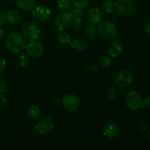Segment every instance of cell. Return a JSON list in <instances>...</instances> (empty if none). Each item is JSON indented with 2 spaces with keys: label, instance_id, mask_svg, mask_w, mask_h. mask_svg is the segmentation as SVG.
Wrapping results in <instances>:
<instances>
[{
  "label": "cell",
  "instance_id": "6da1fadb",
  "mask_svg": "<svg viewBox=\"0 0 150 150\" xmlns=\"http://www.w3.org/2000/svg\"><path fill=\"white\" fill-rule=\"evenodd\" d=\"M4 46L7 51L13 54H18L26 47V39L19 32L9 33L4 38Z\"/></svg>",
  "mask_w": 150,
  "mask_h": 150
},
{
  "label": "cell",
  "instance_id": "7a4b0ae2",
  "mask_svg": "<svg viewBox=\"0 0 150 150\" xmlns=\"http://www.w3.org/2000/svg\"><path fill=\"white\" fill-rule=\"evenodd\" d=\"M98 32L106 40H114L117 36V29L116 25L110 21H104L98 24Z\"/></svg>",
  "mask_w": 150,
  "mask_h": 150
},
{
  "label": "cell",
  "instance_id": "3957f363",
  "mask_svg": "<svg viewBox=\"0 0 150 150\" xmlns=\"http://www.w3.org/2000/svg\"><path fill=\"white\" fill-rule=\"evenodd\" d=\"M73 20L71 13L67 11H62L59 13L56 18V26L59 31H66L71 27Z\"/></svg>",
  "mask_w": 150,
  "mask_h": 150
},
{
  "label": "cell",
  "instance_id": "277c9868",
  "mask_svg": "<svg viewBox=\"0 0 150 150\" xmlns=\"http://www.w3.org/2000/svg\"><path fill=\"white\" fill-rule=\"evenodd\" d=\"M142 98L136 91H130L127 94L125 98V104L131 111H137L142 108Z\"/></svg>",
  "mask_w": 150,
  "mask_h": 150
},
{
  "label": "cell",
  "instance_id": "5b68a950",
  "mask_svg": "<svg viewBox=\"0 0 150 150\" xmlns=\"http://www.w3.org/2000/svg\"><path fill=\"white\" fill-rule=\"evenodd\" d=\"M114 10L121 16H127L133 13L134 4L132 0H117L114 2Z\"/></svg>",
  "mask_w": 150,
  "mask_h": 150
},
{
  "label": "cell",
  "instance_id": "8992f818",
  "mask_svg": "<svg viewBox=\"0 0 150 150\" xmlns=\"http://www.w3.org/2000/svg\"><path fill=\"white\" fill-rule=\"evenodd\" d=\"M22 35L27 40H35L39 37L40 29L36 23L32 21H29L23 25L22 29Z\"/></svg>",
  "mask_w": 150,
  "mask_h": 150
},
{
  "label": "cell",
  "instance_id": "52a82bcc",
  "mask_svg": "<svg viewBox=\"0 0 150 150\" xmlns=\"http://www.w3.org/2000/svg\"><path fill=\"white\" fill-rule=\"evenodd\" d=\"M61 103L66 111L73 112L79 108L80 100L74 94H67L62 98Z\"/></svg>",
  "mask_w": 150,
  "mask_h": 150
},
{
  "label": "cell",
  "instance_id": "ba28073f",
  "mask_svg": "<svg viewBox=\"0 0 150 150\" xmlns=\"http://www.w3.org/2000/svg\"><path fill=\"white\" fill-rule=\"evenodd\" d=\"M133 76L128 70H122L117 73L115 78V83L120 88H125L132 83Z\"/></svg>",
  "mask_w": 150,
  "mask_h": 150
},
{
  "label": "cell",
  "instance_id": "9c48e42d",
  "mask_svg": "<svg viewBox=\"0 0 150 150\" xmlns=\"http://www.w3.org/2000/svg\"><path fill=\"white\" fill-rule=\"evenodd\" d=\"M55 123L54 121L50 117H45L42 119L35 125V129L39 133L42 135L49 134L54 129Z\"/></svg>",
  "mask_w": 150,
  "mask_h": 150
},
{
  "label": "cell",
  "instance_id": "30bf717a",
  "mask_svg": "<svg viewBox=\"0 0 150 150\" xmlns=\"http://www.w3.org/2000/svg\"><path fill=\"white\" fill-rule=\"evenodd\" d=\"M25 48L29 57L33 58H38L44 54L43 45L36 40L30 41L26 44Z\"/></svg>",
  "mask_w": 150,
  "mask_h": 150
},
{
  "label": "cell",
  "instance_id": "8fae6325",
  "mask_svg": "<svg viewBox=\"0 0 150 150\" xmlns=\"http://www.w3.org/2000/svg\"><path fill=\"white\" fill-rule=\"evenodd\" d=\"M32 16L40 21H45L49 18L51 12L48 7L44 5H39L32 10Z\"/></svg>",
  "mask_w": 150,
  "mask_h": 150
},
{
  "label": "cell",
  "instance_id": "7c38bea8",
  "mask_svg": "<svg viewBox=\"0 0 150 150\" xmlns=\"http://www.w3.org/2000/svg\"><path fill=\"white\" fill-rule=\"evenodd\" d=\"M123 50L122 44L117 40H111L107 47V53L111 57H117L120 55Z\"/></svg>",
  "mask_w": 150,
  "mask_h": 150
},
{
  "label": "cell",
  "instance_id": "4fadbf2b",
  "mask_svg": "<svg viewBox=\"0 0 150 150\" xmlns=\"http://www.w3.org/2000/svg\"><path fill=\"white\" fill-rule=\"evenodd\" d=\"M86 16L89 23L99 24L102 21V12L98 7H92L89 9L86 13Z\"/></svg>",
  "mask_w": 150,
  "mask_h": 150
},
{
  "label": "cell",
  "instance_id": "5bb4252c",
  "mask_svg": "<svg viewBox=\"0 0 150 150\" xmlns=\"http://www.w3.org/2000/svg\"><path fill=\"white\" fill-rule=\"evenodd\" d=\"M70 45L73 49L79 52H84L87 50L88 45L85 39L81 37H75L70 40Z\"/></svg>",
  "mask_w": 150,
  "mask_h": 150
},
{
  "label": "cell",
  "instance_id": "9a60e30c",
  "mask_svg": "<svg viewBox=\"0 0 150 150\" xmlns=\"http://www.w3.org/2000/svg\"><path fill=\"white\" fill-rule=\"evenodd\" d=\"M120 128L114 122H108L105 125L103 129V135L108 139H112L118 135Z\"/></svg>",
  "mask_w": 150,
  "mask_h": 150
},
{
  "label": "cell",
  "instance_id": "2e32d148",
  "mask_svg": "<svg viewBox=\"0 0 150 150\" xmlns=\"http://www.w3.org/2000/svg\"><path fill=\"white\" fill-rule=\"evenodd\" d=\"M7 16V23L11 25H16L21 21V14L18 10H10L6 13Z\"/></svg>",
  "mask_w": 150,
  "mask_h": 150
},
{
  "label": "cell",
  "instance_id": "e0dca14e",
  "mask_svg": "<svg viewBox=\"0 0 150 150\" xmlns=\"http://www.w3.org/2000/svg\"><path fill=\"white\" fill-rule=\"evenodd\" d=\"M98 32V24L89 23L85 27L84 35L89 40H93Z\"/></svg>",
  "mask_w": 150,
  "mask_h": 150
},
{
  "label": "cell",
  "instance_id": "ac0fdd59",
  "mask_svg": "<svg viewBox=\"0 0 150 150\" xmlns=\"http://www.w3.org/2000/svg\"><path fill=\"white\" fill-rule=\"evenodd\" d=\"M16 62H17L18 66L21 68H26L27 67H29V64H30V57L29 56V54H26V53H21L18 56Z\"/></svg>",
  "mask_w": 150,
  "mask_h": 150
},
{
  "label": "cell",
  "instance_id": "d6986e66",
  "mask_svg": "<svg viewBox=\"0 0 150 150\" xmlns=\"http://www.w3.org/2000/svg\"><path fill=\"white\" fill-rule=\"evenodd\" d=\"M36 4V0H18V6L23 11L32 10Z\"/></svg>",
  "mask_w": 150,
  "mask_h": 150
},
{
  "label": "cell",
  "instance_id": "ffe728a7",
  "mask_svg": "<svg viewBox=\"0 0 150 150\" xmlns=\"http://www.w3.org/2000/svg\"><path fill=\"white\" fill-rule=\"evenodd\" d=\"M28 117L33 121H36L40 117V109L38 105H32L28 108Z\"/></svg>",
  "mask_w": 150,
  "mask_h": 150
},
{
  "label": "cell",
  "instance_id": "44dd1931",
  "mask_svg": "<svg viewBox=\"0 0 150 150\" xmlns=\"http://www.w3.org/2000/svg\"><path fill=\"white\" fill-rule=\"evenodd\" d=\"M57 39L59 43L63 44V45H67L70 42V35L65 32V31H59L57 33Z\"/></svg>",
  "mask_w": 150,
  "mask_h": 150
},
{
  "label": "cell",
  "instance_id": "7402d4cb",
  "mask_svg": "<svg viewBox=\"0 0 150 150\" xmlns=\"http://www.w3.org/2000/svg\"><path fill=\"white\" fill-rule=\"evenodd\" d=\"M73 5L74 8L81 10H85L89 5V0H73Z\"/></svg>",
  "mask_w": 150,
  "mask_h": 150
},
{
  "label": "cell",
  "instance_id": "603a6c76",
  "mask_svg": "<svg viewBox=\"0 0 150 150\" xmlns=\"http://www.w3.org/2000/svg\"><path fill=\"white\" fill-rule=\"evenodd\" d=\"M119 95H120V92H119L118 88L114 86L108 88V91H107V97L110 100L117 99L118 98Z\"/></svg>",
  "mask_w": 150,
  "mask_h": 150
},
{
  "label": "cell",
  "instance_id": "cb8c5ba5",
  "mask_svg": "<svg viewBox=\"0 0 150 150\" xmlns=\"http://www.w3.org/2000/svg\"><path fill=\"white\" fill-rule=\"evenodd\" d=\"M102 8L105 13H112L113 12L115 11V10H114V1H113L112 0L105 1V2L103 4Z\"/></svg>",
  "mask_w": 150,
  "mask_h": 150
},
{
  "label": "cell",
  "instance_id": "d4e9b609",
  "mask_svg": "<svg viewBox=\"0 0 150 150\" xmlns=\"http://www.w3.org/2000/svg\"><path fill=\"white\" fill-rule=\"evenodd\" d=\"M70 13H71L72 17H73V19H82L83 20L85 18V16H86V13L84 12V10H78V9L76 8L72 10Z\"/></svg>",
  "mask_w": 150,
  "mask_h": 150
},
{
  "label": "cell",
  "instance_id": "484cf974",
  "mask_svg": "<svg viewBox=\"0 0 150 150\" xmlns=\"http://www.w3.org/2000/svg\"><path fill=\"white\" fill-rule=\"evenodd\" d=\"M98 62L103 67H108L111 65V59L108 56L102 55L98 59Z\"/></svg>",
  "mask_w": 150,
  "mask_h": 150
},
{
  "label": "cell",
  "instance_id": "4316f807",
  "mask_svg": "<svg viewBox=\"0 0 150 150\" xmlns=\"http://www.w3.org/2000/svg\"><path fill=\"white\" fill-rule=\"evenodd\" d=\"M58 6L63 10H67L70 9L73 2L72 0H58Z\"/></svg>",
  "mask_w": 150,
  "mask_h": 150
},
{
  "label": "cell",
  "instance_id": "83f0119b",
  "mask_svg": "<svg viewBox=\"0 0 150 150\" xmlns=\"http://www.w3.org/2000/svg\"><path fill=\"white\" fill-rule=\"evenodd\" d=\"M71 26L73 30L76 32H79L83 26V20L82 19H73Z\"/></svg>",
  "mask_w": 150,
  "mask_h": 150
},
{
  "label": "cell",
  "instance_id": "f1b7e54d",
  "mask_svg": "<svg viewBox=\"0 0 150 150\" xmlns=\"http://www.w3.org/2000/svg\"><path fill=\"white\" fill-rule=\"evenodd\" d=\"M7 23V16L6 13L3 10H0V26L5 24Z\"/></svg>",
  "mask_w": 150,
  "mask_h": 150
},
{
  "label": "cell",
  "instance_id": "f546056e",
  "mask_svg": "<svg viewBox=\"0 0 150 150\" xmlns=\"http://www.w3.org/2000/svg\"><path fill=\"white\" fill-rule=\"evenodd\" d=\"M86 69L87 70L88 72H89L90 73H96L98 69L97 67L93 64H87L86 65Z\"/></svg>",
  "mask_w": 150,
  "mask_h": 150
},
{
  "label": "cell",
  "instance_id": "4dcf8cb0",
  "mask_svg": "<svg viewBox=\"0 0 150 150\" xmlns=\"http://www.w3.org/2000/svg\"><path fill=\"white\" fill-rule=\"evenodd\" d=\"M49 102H50V103L51 104V105H55V106H56V105H58L59 104L61 103V100H60L59 98H57V97L53 96V97H51V98H50Z\"/></svg>",
  "mask_w": 150,
  "mask_h": 150
},
{
  "label": "cell",
  "instance_id": "1f68e13d",
  "mask_svg": "<svg viewBox=\"0 0 150 150\" xmlns=\"http://www.w3.org/2000/svg\"><path fill=\"white\" fill-rule=\"evenodd\" d=\"M7 103H8V100L7 98L3 94H1L0 95V107H5L7 105Z\"/></svg>",
  "mask_w": 150,
  "mask_h": 150
},
{
  "label": "cell",
  "instance_id": "d6a6232c",
  "mask_svg": "<svg viewBox=\"0 0 150 150\" xmlns=\"http://www.w3.org/2000/svg\"><path fill=\"white\" fill-rule=\"evenodd\" d=\"M6 86H7V84H6L5 81L0 78V95L4 93L6 89Z\"/></svg>",
  "mask_w": 150,
  "mask_h": 150
},
{
  "label": "cell",
  "instance_id": "836d02e7",
  "mask_svg": "<svg viewBox=\"0 0 150 150\" xmlns=\"http://www.w3.org/2000/svg\"><path fill=\"white\" fill-rule=\"evenodd\" d=\"M6 64H7V62L5 59L0 57V73L4 71L6 67Z\"/></svg>",
  "mask_w": 150,
  "mask_h": 150
},
{
  "label": "cell",
  "instance_id": "e575fe53",
  "mask_svg": "<svg viewBox=\"0 0 150 150\" xmlns=\"http://www.w3.org/2000/svg\"><path fill=\"white\" fill-rule=\"evenodd\" d=\"M142 108H150V96L147 97V98H146V99L142 102Z\"/></svg>",
  "mask_w": 150,
  "mask_h": 150
},
{
  "label": "cell",
  "instance_id": "d590c367",
  "mask_svg": "<svg viewBox=\"0 0 150 150\" xmlns=\"http://www.w3.org/2000/svg\"><path fill=\"white\" fill-rule=\"evenodd\" d=\"M4 38V31L1 27H0V41Z\"/></svg>",
  "mask_w": 150,
  "mask_h": 150
},
{
  "label": "cell",
  "instance_id": "8d00e7d4",
  "mask_svg": "<svg viewBox=\"0 0 150 150\" xmlns=\"http://www.w3.org/2000/svg\"><path fill=\"white\" fill-rule=\"evenodd\" d=\"M146 33L148 34V35H150V22L149 23H148L147 25H146Z\"/></svg>",
  "mask_w": 150,
  "mask_h": 150
},
{
  "label": "cell",
  "instance_id": "74e56055",
  "mask_svg": "<svg viewBox=\"0 0 150 150\" xmlns=\"http://www.w3.org/2000/svg\"><path fill=\"white\" fill-rule=\"evenodd\" d=\"M148 140H149V142H150V131L149 132V133H148Z\"/></svg>",
  "mask_w": 150,
  "mask_h": 150
},
{
  "label": "cell",
  "instance_id": "f35d334b",
  "mask_svg": "<svg viewBox=\"0 0 150 150\" xmlns=\"http://www.w3.org/2000/svg\"><path fill=\"white\" fill-rule=\"evenodd\" d=\"M8 1H12V2H16V1H18V0H8Z\"/></svg>",
  "mask_w": 150,
  "mask_h": 150
},
{
  "label": "cell",
  "instance_id": "ab89813d",
  "mask_svg": "<svg viewBox=\"0 0 150 150\" xmlns=\"http://www.w3.org/2000/svg\"><path fill=\"white\" fill-rule=\"evenodd\" d=\"M2 1V0H0V1Z\"/></svg>",
  "mask_w": 150,
  "mask_h": 150
}]
</instances>
